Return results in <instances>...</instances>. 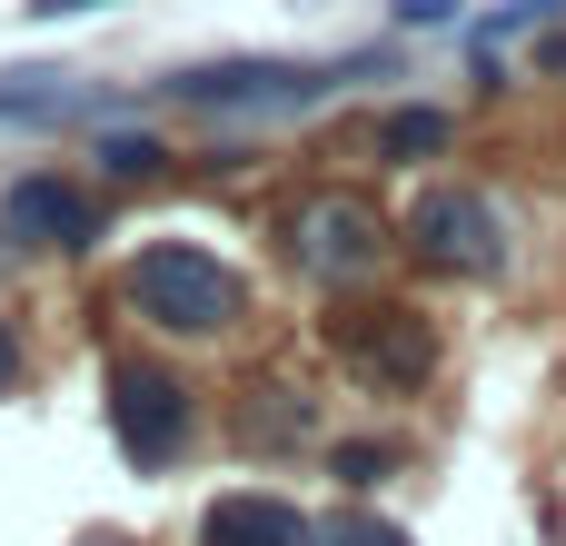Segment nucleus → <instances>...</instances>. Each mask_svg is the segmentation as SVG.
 Wrapping results in <instances>:
<instances>
[{
    "label": "nucleus",
    "mask_w": 566,
    "mask_h": 546,
    "mask_svg": "<svg viewBox=\"0 0 566 546\" xmlns=\"http://www.w3.org/2000/svg\"><path fill=\"white\" fill-rule=\"evenodd\" d=\"M279 239H289V269H298V279H318L328 298H338V288H368V279H378V259H388V219H378L358 189H338V179L298 189V199H289V219H279Z\"/></svg>",
    "instance_id": "nucleus-4"
},
{
    "label": "nucleus",
    "mask_w": 566,
    "mask_h": 546,
    "mask_svg": "<svg viewBox=\"0 0 566 546\" xmlns=\"http://www.w3.org/2000/svg\"><path fill=\"white\" fill-rule=\"evenodd\" d=\"M0 229H10L20 249H60V259H80V249H99L109 209H99V189L60 179V169H30V179L0 189Z\"/></svg>",
    "instance_id": "nucleus-7"
},
{
    "label": "nucleus",
    "mask_w": 566,
    "mask_h": 546,
    "mask_svg": "<svg viewBox=\"0 0 566 546\" xmlns=\"http://www.w3.org/2000/svg\"><path fill=\"white\" fill-rule=\"evenodd\" d=\"M398 468H408V448H398V438H338V448H328V477H338V487H358V497H368V487H388Z\"/></svg>",
    "instance_id": "nucleus-12"
},
{
    "label": "nucleus",
    "mask_w": 566,
    "mask_h": 546,
    "mask_svg": "<svg viewBox=\"0 0 566 546\" xmlns=\"http://www.w3.org/2000/svg\"><path fill=\"white\" fill-rule=\"evenodd\" d=\"M90 546H129V537H90Z\"/></svg>",
    "instance_id": "nucleus-18"
},
{
    "label": "nucleus",
    "mask_w": 566,
    "mask_h": 546,
    "mask_svg": "<svg viewBox=\"0 0 566 546\" xmlns=\"http://www.w3.org/2000/svg\"><path fill=\"white\" fill-rule=\"evenodd\" d=\"M90 10H109V0H30V20H90Z\"/></svg>",
    "instance_id": "nucleus-16"
},
{
    "label": "nucleus",
    "mask_w": 566,
    "mask_h": 546,
    "mask_svg": "<svg viewBox=\"0 0 566 546\" xmlns=\"http://www.w3.org/2000/svg\"><path fill=\"white\" fill-rule=\"evenodd\" d=\"M10 388H20V328L0 318V398H10Z\"/></svg>",
    "instance_id": "nucleus-17"
},
{
    "label": "nucleus",
    "mask_w": 566,
    "mask_h": 546,
    "mask_svg": "<svg viewBox=\"0 0 566 546\" xmlns=\"http://www.w3.org/2000/svg\"><path fill=\"white\" fill-rule=\"evenodd\" d=\"M229 428H239V448L279 458V448H308V438H318V408H308L289 378H249V388H239V418H229Z\"/></svg>",
    "instance_id": "nucleus-10"
},
{
    "label": "nucleus",
    "mask_w": 566,
    "mask_h": 546,
    "mask_svg": "<svg viewBox=\"0 0 566 546\" xmlns=\"http://www.w3.org/2000/svg\"><path fill=\"white\" fill-rule=\"evenodd\" d=\"M398 20H408V30H448V20H458V0H398Z\"/></svg>",
    "instance_id": "nucleus-15"
},
{
    "label": "nucleus",
    "mask_w": 566,
    "mask_h": 546,
    "mask_svg": "<svg viewBox=\"0 0 566 546\" xmlns=\"http://www.w3.org/2000/svg\"><path fill=\"white\" fill-rule=\"evenodd\" d=\"M398 249H408L418 269H438V279H497V269H507V219H497L488 189L428 179V189L408 199V219H398Z\"/></svg>",
    "instance_id": "nucleus-6"
},
{
    "label": "nucleus",
    "mask_w": 566,
    "mask_h": 546,
    "mask_svg": "<svg viewBox=\"0 0 566 546\" xmlns=\"http://www.w3.org/2000/svg\"><path fill=\"white\" fill-rule=\"evenodd\" d=\"M109 398V438H119V458L139 468V477H159V468H179L189 448H199V388L169 368V358H109V378H99Z\"/></svg>",
    "instance_id": "nucleus-5"
},
{
    "label": "nucleus",
    "mask_w": 566,
    "mask_h": 546,
    "mask_svg": "<svg viewBox=\"0 0 566 546\" xmlns=\"http://www.w3.org/2000/svg\"><path fill=\"white\" fill-rule=\"evenodd\" d=\"M318 338H328V358L358 378V388H378V398H418L428 378H438V328L418 318V308H398V298H328V318H318Z\"/></svg>",
    "instance_id": "nucleus-3"
},
{
    "label": "nucleus",
    "mask_w": 566,
    "mask_h": 546,
    "mask_svg": "<svg viewBox=\"0 0 566 546\" xmlns=\"http://www.w3.org/2000/svg\"><path fill=\"white\" fill-rule=\"evenodd\" d=\"M0 119L60 129V119H109V90H80L70 70H0Z\"/></svg>",
    "instance_id": "nucleus-9"
},
{
    "label": "nucleus",
    "mask_w": 566,
    "mask_h": 546,
    "mask_svg": "<svg viewBox=\"0 0 566 546\" xmlns=\"http://www.w3.org/2000/svg\"><path fill=\"white\" fill-rule=\"evenodd\" d=\"M90 159H99V179H159V169H169V149H159L149 129H99Z\"/></svg>",
    "instance_id": "nucleus-13"
},
{
    "label": "nucleus",
    "mask_w": 566,
    "mask_h": 546,
    "mask_svg": "<svg viewBox=\"0 0 566 546\" xmlns=\"http://www.w3.org/2000/svg\"><path fill=\"white\" fill-rule=\"evenodd\" d=\"M119 308H129L149 338L199 348V338H229V328L249 318V279H239L219 249H199V239H149V249L119 269Z\"/></svg>",
    "instance_id": "nucleus-1"
},
{
    "label": "nucleus",
    "mask_w": 566,
    "mask_h": 546,
    "mask_svg": "<svg viewBox=\"0 0 566 546\" xmlns=\"http://www.w3.org/2000/svg\"><path fill=\"white\" fill-rule=\"evenodd\" d=\"M318 546H418V537H408V527H388L378 507H338V517L318 527Z\"/></svg>",
    "instance_id": "nucleus-14"
},
{
    "label": "nucleus",
    "mask_w": 566,
    "mask_h": 546,
    "mask_svg": "<svg viewBox=\"0 0 566 546\" xmlns=\"http://www.w3.org/2000/svg\"><path fill=\"white\" fill-rule=\"evenodd\" d=\"M189 546H318V527L289 497H269V487H229V497L199 507V537Z\"/></svg>",
    "instance_id": "nucleus-8"
},
{
    "label": "nucleus",
    "mask_w": 566,
    "mask_h": 546,
    "mask_svg": "<svg viewBox=\"0 0 566 546\" xmlns=\"http://www.w3.org/2000/svg\"><path fill=\"white\" fill-rule=\"evenodd\" d=\"M458 139V119L448 109H428V99H408V109H378L368 119V159H388V169H418V159H438Z\"/></svg>",
    "instance_id": "nucleus-11"
},
{
    "label": "nucleus",
    "mask_w": 566,
    "mask_h": 546,
    "mask_svg": "<svg viewBox=\"0 0 566 546\" xmlns=\"http://www.w3.org/2000/svg\"><path fill=\"white\" fill-rule=\"evenodd\" d=\"M388 70V50H348V60H199V70H169L159 90L179 109H219V119H279V109H318L328 90Z\"/></svg>",
    "instance_id": "nucleus-2"
}]
</instances>
